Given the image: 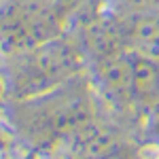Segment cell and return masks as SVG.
<instances>
[{
	"mask_svg": "<svg viewBox=\"0 0 159 159\" xmlns=\"http://www.w3.org/2000/svg\"><path fill=\"white\" fill-rule=\"evenodd\" d=\"M19 129L34 142L66 140L79 127L93 119V100L85 85L70 83L30 100H19L17 108Z\"/></svg>",
	"mask_w": 159,
	"mask_h": 159,
	"instance_id": "cell-2",
	"label": "cell"
},
{
	"mask_svg": "<svg viewBox=\"0 0 159 159\" xmlns=\"http://www.w3.org/2000/svg\"><path fill=\"white\" fill-rule=\"evenodd\" d=\"M147 134L159 142V102L157 104H153L151 108H148V117H147Z\"/></svg>",
	"mask_w": 159,
	"mask_h": 159,
	"instance_id": "cell-7",
	"label": "cell"
},
{
	"mask_svg": "<svg viewBox=\"0 0 159 159\" xmlns=\"http://www.w3.org/2000/svg\"><path fill=\"white\" fill-rule=\"evenodd\" d=\"M9 98V81H7V66L4 60L0 57V104Z\"/></svg>",
	"mask_w": 159,
	"mask_h": 159,
	"instance_id": "cell-8",
	"label": "cell"
},
{
	"mask_svg": "<svg viewBox=\"0 0 159 159\" xmlns=\"http://www.w3.org/2000/svg\"><path fill=\"white\" fill-rule=\"evenodd\" d=\"M93 81L100 93L115 108H136L134 89H132V64L129 53H117L93 61Z\"/></svg>",
	"mask_w": 159,
	"mask_h": 159,
	"instance_id": "cell-4",
	"label": "cell"
},
{
	"mask_svg": "<svg viewBox=\"0 0 159 159\" xmlns=\"http://www.w3.org/2000/svg\"><path fill=\"white\" fill-rule=\"evenodd\" d=\"M129 64L136 106L148 110L159 102V57L129 51Z\"/></svg>",
	"mask_w": 159,
	"mask_h": 159,
	"instance_id": "cell-6",
	"label": "cell"
},
{
	"mask_svg": "<svg viewBox=\"0 0 159 159\" xmlns=\"http://www.w3.org/2000/svg\"><path fill=\"white\" fill-rule=\"evenodd\" d=\"M9 96L13 100H30L49 93L79 79L85 68L83 45L57 36L34 49L4 55Z\"/></svg>",
	"mask_w": 159,
	"mask_h": 159,
	"instance_id": "cell-1",
	"label": "cell"
},
{
	"mask_svg": "<svg viewBox=\"0 0 159 159\" xmlns=\"http://www.w3.org/2000/svg\"><path fill=\"white\" fill-rule=\"evenodd\" d=\"M57 159H76V157H72V155H64V157H57Z\"/></svg>",
	"mask_w": 159,
	"mask_h": 159,
	"instance_id": "cell-10",
	"label": "cell"
},
{
	"mask_svg": "<svg viewBox=\"0 0 159 159\" xmlns=\"http://www.w3.org/2000/svg\"><path fill=\"white\" fill-rule=\"evenodd\" d=\"M68 142V155L76 159H106L112 153L129 147L125 136L106 123L91 121L79 127L74 134L66 138Z\"/></svg>",
	"mask_w": 159,
	"mask_h": 159,
	"instance_id": "cell-5",
	"label": "cell"
},
{
	"mask_svg": "<svg viewBox=\"0 0 159 159\" xmlns=\"http://www.w3.org/2000/svg\"><path fill=\"white\" fill-rule=\"evenodd\" d=\"M68 17L66 0H0V53L28 51L61 36Z\"/></svg>",
	"mask_w": 159,
	"mask_h": 159,
	"instance_id": "cell-3",
	"label": "cell"
},
{
	"mask_svg": "<svg viewBox=\"0 0 159 159\" xmlns=\"http://www.w3.org/2000/svg\"><path fill=\"white\" fill-rule=\"evenodd\" d=\"M106 159H138V157H136V151L132 147H125V148H121V151H117V153H112V155L106 157Z\"/></svg>",
	"mask_w": 159,
	"mask_h": 159,
	"instance_id": "cell-9",
	"label": "cell"
}]
</instances>
